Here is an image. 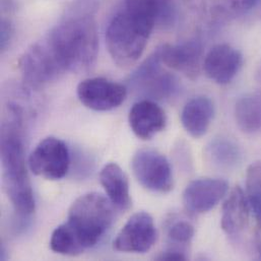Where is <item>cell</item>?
<instances>
[{
  "instance_id": "1",
  "label": "cell",
  "mask_w": 261,
  "mask_h": 261,
  "mask_svg": "<svg viewBox=\"0 0 261 261\" xmlns=\"http://www.w3.org/2000/svg\"><path fill=\"white\" fill-rule=\"evenodd\" d=\"M96 10L94 0H77L47 34L46 39L65 71L84 72L96 64L99 51Z\"/></svg>"
},
{
  "instance_id": "2",
  "label": "cell",
  "mask_w": 261,
  "mask_h": 261,
  "mask_svg": "<svg viewBox=\"0 0 261 261\" xmlns=\"http://www.w3.org/2000/svg\"><path fill=\"white\" fill-rule=\"evenodd\" d=\"M21 126L22 110L18 105L10 104L1 129L3 180L14 212L27 218L35 212L36 203L25 165Z\"/></svg>"
},
{
  "instance_id": "3",
  "label": "cell",
  "mask_w": 261,
  "mask_h": 261,
  "mask_svg": "<svg viewBox=\"0 0 261 261\" xmlns=\"http://www.w3.org/2000/svg\"><path fill=\"white\" fill-rule=\"evenodd\" d=\"M155 24L121 6L106 31V45L113 61L120 67L134 64L142 55Z\"/></svg>"
},
{
  "instance_id": "4",
  "label": "cell",
  "mask_w": 261,
  "mask_h": 261,
  "mask_svg": "<svg viewBox=\"0 0 261 261\" xmlns=\"http://www.w3.org/2000/svg\"><path fill=\"white\" fill-rule=\"evenodd\" d=\"M113 204L105 196L91 192L80 196L70 206L66 224L81 246L94 247L113 222Z\"/></svg>"
},
{
  "instance_id": "5",
  "label": "cell",
  "mask_w": 261,
  "mask_h": 261,
  "mask_svg": "<svg viewBox=\"0 0 261 261\" xmlns=\"http://www.w3.org/2000/svg\"><path fill=\"white\" fill-rule=\"evenodd\" d=\"M19 64L23 82L32 89L43 88L66 72L46 37L24 52Z\"/></svg>"
},
{
  "instance_id": "6",
  "label": "cell",
  "mask_w": 261,
  "mask_h": 261,
  "mask_svg": "<svg viewBox=\"0 0 261 261\" xmlns=\"http://www.w3.org/2000/svg\"><path fill=\"white\" fill-rule=\"evenodd\" d=\"M131 168L137 181L147 190L158 193L172 190V169L161 152L150 148L139 149L132 158Z\"/></svg>"
},
{
  "instance_id": "7",
  "label": "cell",
  "mask_w": 261,
  "mask_h": 261,
  "mask_svg": "<svg viewBox=\"0 0 261 261\" xmlns=\"http://www.w3.org/2000/svg\"><path fill=\"white\" fill-rule=\"evenodd\" d=\"M70 154L66 144L56 138L41 140L29 158L31 171L47 180H59L68 172Z\"/></svg>"
},
{
  "instance_id": "8",
  "label": "cell",
  "mask_w": 261,
  "mask_h": 261,
  "mask_svg": "<svg viewBox=\"0 0 261 261\" xmlns=\"http://www.w3.org/2000/svg\"><path fill=\"white\" fill-rule=\"evenodd\" d=\"M77 97L82 104L94 111H110L119 107L127 97V88L103 77L83 81L77 86Z\"/></svg>"
},
{
  "instance_id": "9",
  "label": "cell",
  "mask_w": 261,
  "mask_h": 261,
  "mask_svg": "<svg viewBox=\"0 0 261 261\" xmlns=\"http://www.w3.org/2000/svg\"><path fill=\"white\" fill-rule=\"evenodd\" d=\"M156 229L151 216L139 212L131 216L114 240V249L120 252L144 253L156 241Z\"/></svg>"
},
{
  "instance_id": "10",
  "label": "cell",
  "mask_w": 261,
  "mask_h": 261,
  "mask_svg": "<svg viewBox=\"0 0 261 261\" xmlns=\"http://www.w3.org/2000/svg\"><path fill=\"white\" fill-rule=\"evenodd\" d=\"M227 181L219 178H200L190 182L183 192V203L191 214L213 210L228 192Z\"/></svg>"
},
{
  "instance_id": "11",
  "label": "cell",
  "mask_w": 261,
  "mask_h": 261,
  "mask_svg": "<svg viewBox=\"0 0 261 261\" xmlns=\"http://www.w3.org/2000/svg\"><path fill=\"white\" fill-rule=\"evenodd\" d=\"M243 64L239 50L229 44H219L205 55L203 69L208 79L218 85H228L238 74Z\"/></svg>"
},
{
  "instance_id": "12",
  "label": "cell",
  "mask_w": 261,
  "mask_h": 261,
  "mask_svg": "<svg viewBox=\"0 0 261 261\" xmlns=\"http://www.w3.org/2000/svg\"><path fill=\"white\" fill-rule=\"evenodd\" d=\"M163 64L195 79L200 71L202 44L199 40H188L179 44H166L158 48Z\"/></svg>"
},
{
  "instance_id": "13",
  "label": "cell",
  "mask_w": 261,
  "mask_h": 261,
  "mask_svg": "<svg viewBox=\"0 0 261 261\" xmlns=\"http://www.w3.org/2000/svg\"><path fill=\"white\" fill-rule=\"evenodd\" d=\"M128 121L131 130L138 138L148 140L165 129L167 117L154 101L143 99L131 107Z\"/></svg>"
},
{
  "instance_id": "14",
  "label": "cell",
  "mask_w": 261,
  "mask_h": 261,
  "mask_svg": "<svg viewBox=\"0 0 261 261\" xmlns=\"http://www.w3.org/2000/svg\"><path fill=\"white\" fill-rule=\"evenodd\" d=\"M215 114L213 101L204 96L188 101L181 113V122L185 130L192 137L203 136L211 126Z\"/></svg>"
},
{
  "instance_id": "15",
  "label": "cell",
  "mask_w": 261,
  "mask_h": 261,
  "mask_svg": "<svg viewBox=\"0 0 261 261\" xmlns=\"http://www.w3.org/2000/svg\"><path fill=\"white\" fill-rule=\"evenodd\" d=\"M249 210L246 194L239 186L235 187L223 205L222 229L230 236L239 235L248 224Z\"/></svg>"
},
{
  "instance_id": "16",
  "label": "cell",
  "mask_w": 261,
  "mask_h": 261,
  "mask_svg": "<svg viewBox=\"0 0 261 261\" xmlns=\"http://www.w3.org/2000/svg\"><path fill=\"white\" fill-rule=\"evenodd\" d=\"M100 182L113 206L120 211H126L130 207L129 182L120 166L115 163L104 166L100 173Z\"/></svg>"
},
{
  "instance_id": "17",
  "label": "cell",
  "mask_w": 261,
  "mask_h": 261,
  "mask_svg": "<svg viewBox=\"0 0 261 261\" xmlns=\"http://www.w3.org/2000/svg\"><path fill=\"white\" fill-rule=\"evenodd\" d=\"M122 6L162 28L172 27L176 19L172 0H124Z\"/></svg>"
},
{
  "instance_id": "18",
  "label": "cell",
  "mask_w": 261,
  "mask_h": 261,
  "mask_svg": "<svg viewBox=\"0 0 261 261\" xmlns=\"http://www.w3.org/2000/svg\"><path fill=\"white\" fill-rule=\"evenodd\" d=\"M235 118L239 128L248 134L261 132V91L245 94L235 106Z\"/></svg>"
},
{
  "instance_id": "19",
  "label": "cell",
  "mask_w": 261,
  "mask_h": 261,
  "mask_svg": "<svg viewBox=\"0 0 261 261\" xmlns=\"http://www.w3.org/2000/svg\"><path fill=\"white\" fill-rule=\"evenodd\" d=\"M205 154L214 167L224 171L233 170L242 162L239 145L227 137H217L212 140L205 149Z\"/></svg>"
},
{
  "instance_id": "20",
  "label": "cell",
  "mask_w": 261,
  "mask_h": 261,
  "mask_svg": "<svg viewBox=\"0 0 261 261\" xmlns=\"http://www.w3.org/2000/svg\"><path fill=\"white\" fill-rule=\"evenodd\" d=\"M181 90L178 79L170 73L161 71L141 88L137 92L144 97V99L151 101H164L175 97Z\"/></svg>"
},
{
  "instance_id": "21",
  "label": "cell",
  "mask_w": 261,
  "mask_h": 261,
  "mask_svg": "<svg viewBox=\"0 0 261 261\" xmlns=\"http://www.w3.org/2000/svg\"><path fill=\"white\" fill-rule=\"evenodd\" d=\"M50 247L54 252L68 256H76L85 251L66 223L58 226L53 231Z\"/></svg>"
},
{
  "instance_id": "22",
  "label": "cell",
  "mask_w": 261,
  "mask_h": 261,
  "mask_svg": "<svg viewBox=\"0 0 261 261\" xmlns=\"http://www.w3.org/2000/svg\"><path fill=\"white\" fill-rule=\"evenodd\" d=\"M246 197L255 218L261 221V162L251 164L247 169Z\"/></svg>"
},
{
  "instance_id": "23",
  "label": "cell",
  "mask_w": 261,
  "mask_h": 261,
  "mask_svg": "<svg viewBox=\"0 0 261 261\" xmlns=\"http://www.w3.org/2000/svg\"><path fill=\"white\" fill-rule=\"evenodd\" d=\"M194 236V228L187 222H177L171 226L168 237L176 244H187Z\"/></svg>"
},
{
  "instance_id": "24",
  "label": "cell",
  "mask_w": 261,
  "mask_h": 261,
  "mask_svg": "<svg viewBox=\"0 0 261 261\" xmlns=\"http://www.w3.org/2000/svg\"><path fill=\"white\" fill-rule=\"evenodd\" d=\"M0 29H1L0 30V48H1V51L4 52L5 50H7L11 42V39L13 36V28L8 20L2 19Z\"/></svg>"
},
{
  "instance_id": "25",
  "label": "cell",
  "mask_w": 261,
  "mask_h": 261,
  "mask_svg": "<svg viewBox=\"0 0 261 261\" xmlns=\"http://www.w3.org/2000/svg\"><path fill=\"white\" fill-rule=\"evenodd\" d=\"M258 1L259 0H228V3L231 11L237 14H242L252 9Z\"/></svg>"
},
{
  "instance_id": "26",
  "label": "cell",
  "mask_w": 261,
  "mask_h": 261,
  "mask_svg": "<svg viewBox=\"0 0 261 261\" xmlns=\"http://www.w3.org/2000/svg\"><path fill=\"white\" fill-rule=\"evenodd\" d=\"M159 260H185L186 259V256L178 251V250H169V251H166L164 253H162L159 257H158Z\"/></svg>"
},
{
  "instance_id": "27",
  "label": "cell",
  "mask_w": 261,
  "mask_h": 261,
  "mask_svg": "<svg viewBox=\"0 0 261 261\" xmlns=\"http://www.w3.org/2000/svg\"><path fill=\"white\" fill-rule=\"evenodd\" d=\"M258 222H259V226H258L257 233H256V247H257V250H258L261 257V221H258Z\"/></svg>"
},
{
  "instance_id": "28",
  "label": "cell",
  "mask_w": 261,
  "mask_h": 261,
  "mask_svg": "<svg viewBox=\"0 0 261 261\" xmlns=\"http://www.w3.org/2000/svg\"><path fill=\"white\" fill-rule=\"evenodd\" d=\"M260 75H261V73H260Z\"/></svg>"
}]
</instances>
